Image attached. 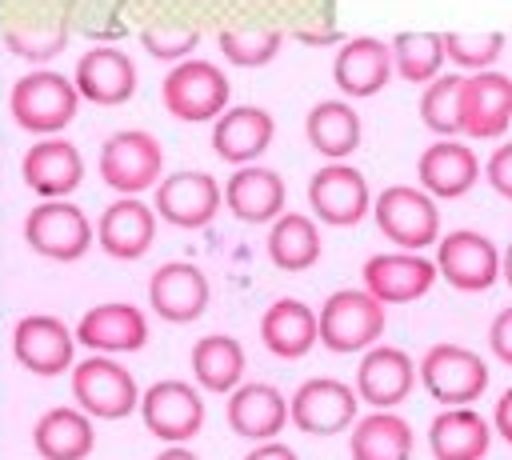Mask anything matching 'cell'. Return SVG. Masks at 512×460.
Masks as SVG:
<instances>
[{"instance_id":"6da1fadb","label":"cell","mask_w":512,"mask_h":460,"mask_svg":"<svg viewBox=\"0 0 512 460\" xmlns=\"http://www.w3.org/2000/svg\"><path fill=\"white\" fill-rule=\"evenodd\" d=\"M320 344L328 352H368L384 336V304L368 288H340L320 304Z\"/></svg>"},{"instance_id":"7a4b0ae2","label":"cell","mask_w":512,"mask_h":460,"mask_svg":"<svg viewBox=\"0 0 512 460\" xmlns=\"http://www.w3.org/2000/svg\"><path fill=\"white\" fill-rule=\"evenodd\" d=\"M76 108H80V92L60 72H28L8 92L12 120L24 132H36V136H52V132L68 128Z\"/></svg>"},{"instance_id":"3957f363","label":"cell","mask_w":512,"mask_h":460,"mask_svg":"<svg viewBox=\"0 0 512 460\" xmlns=\"http://www.w3.org/2000/svg\"><path fill=\"white\" fill-rule=\"evenodd\" d=\"M420 384L444 408H472L488 392V364L464 344H432L420 356Z\"/></svg>"},{"instance_id":"277c9868","label":"cell","mask_w":512,"mask_h":460,"mask_svg":"<svg viewBox=\"0 0 512 460\" xmlns=\"http://www.w3.org/2000/svg\"><path fill=\"white\" fill-rule=\"evenodd\" d=\"M376 228L384 240H392L400 252H424L428 244H440V208L424 188L392 184L372 204Z\"/></svg>"},{"instance_id":"5b68a950","label":"cell","mask_w":512,"mask_h":460,"mask_svg":"<svg viewBox=\"0 0 512 460\" xmlns=\"http://www.w3.org/2000/svg\"><path fill=\"white\" fill-rule=\"evenodd\" d=\"M228 96H232L228 76L212 60H180L160 84L164 112L188 124L220 120L228 112Z\"/></svg>"},{"instance_id":"8992f818","label":"cell","mask_w":512,"mask_h":460,"mask_svg":"<svg viewBox=\"0 0 512 460\" xmlns=\"http://www.w3.org/2000/svg\"><path fill=\"white\" fill-rule=\"evenodd\" d=\"M160 172H164V148L152 132L124 128V132H112L100 148V176L108 188H116L124 196L156 188Z\"/></svg>"},{"instance_id":"52a82bcc","label":"cell","mask_w":512,"mask_h":460,"mask_svg":"<svg viewBox=\"0 0 512 460\" xmlns=\"http://www.w3.org/2000/svg\"><path fill=\"white\" fill-rule=\"evenodd\" d=\"M436 268L456 292H484L496 284V276H504V252H496V244L484 232L456 228V232L440 236Z\"/></svg>"},{"instance_id":"ba28073f","label":"cell","mask_w":512,"mask_h":460,"mask_svg":"<svg viewBox=\"0 0 512 460\" xmlns=\"http://www.w3.org/2000/svg\"><path fill=\"white\" fill-rule=\"evenodd\" d=\"M72 396L96 420H120L132 408H140V388L132 372L108 356H88L72 368Z\"/></svg>"},{"instance_id":"9c48e42d","label":"cell","mask_w":512,"mask_h":460,"mask_svg":"<svg viewBox=\"0 0 512 460\" xmlns=\"http://www.w3.org/2000/svg\"><path fill=\"white\" fill-rule=\"evenodd\" d=\"M356 388L336 380V376H312L304 380L292 400H288V412H292V424L308 436H336L344 428H352L360 416H356Z\"/></svg>"},{"instance_id":"30bf717a","label":"cell","mask_w":512,"mask_h":460,"mask_svg":"<svg viewBox=\"0 0 512 460\" xmlns=\"http://www.w3.org/2000/svg\"><path fill=\"white\" fill-rule=\"evenodd\" d=\"M72 348L76 332L52 312H28L12 328V356L32 376H60L72 368Z\"/></svg>"},{"instance_id":"8fae6325","label":"cell","mask_w":512,"mask_h":460,"mask_svg":"<svg viewBox=\"0 0 512 460\" xmlns=\"http://www.w3.org/2000/svg\"><path fill=\"white\" fill-rule=\"evenodd\" d=\"M24 240L32 252L48 260H80L92 244V224L88 216L68 204V200H44L28 212L24 220Z\"/></svg>"},{"instance_id":"7c38bea8","label":"cell","mask_w":512,"mask_h":460,"mask_svg":"<svg viewBox=\"0 0 512 460\" xmlns=\"http://www.w3.org/2000/svg\"><path fill=\"white\" fill-rule=\"evenodd\" d=\"M140 416L156 440L184 444L204 428V400L188 380H156L140 396Z\"/></svg>"},{"instance_id":"4fadbf2b","label":"cell","mask_w":512,"mask_h":460,"mask_svg":"<svg viewBox=\"0 0 512 460\" xmlns=\"http://www.w3.org/2000/svg\"><path fill=\"white\" fill-rule=\"evenodd\" d=\"M360 276H364V288L380 304H412V300H420L436 284L440 268H436V260H428L420 252H400L396 248V252L368 256Z\"/></svg>"},{"instance_id":"5bb4252c","label":"cell","mask_w":512,"mask_h":460,"mask_svg":"<svg viewBox=\"0 0 512 460\" xmlns=\"http://www.w3.org/2000/svg\"><path fill=\"white\" fill-rule=\"evenodd\" d=\"M416 380H420V364H412V356L404 348L376 344L364 352V360L356 368V396L364 404H372L376 412H392L396 404H404L412 396Z\"/></svg>"},{"instance_id":"9a60e30c","label":"cell","mask_w":512,"mask_h":460,"mask_svg":"<svg viewBox=\"0 0 512 460\" xmlns=\"http://www.w3.org/2000/svg\"><path fill=\"white\" fill-rule=\"evenodd\" d=\"M368 204H376V200L368 196L364 172H356L352 164H324L308 180V208L332 228L360 224L368 216Z\"/></svg>"},{"instance_id":"2e32d148","label":"cell","mask_w":512,"mask_h":460,"mask_svg":"<svg viewBox=\"0 0 512 460\" xmlns=\"http://www.w3.org/2000/svg\"><path fill=\"white\" fill-rule=\"evenodd\" d=\"M512 124V76L504 72H476L464 76L460 88V128L472 140H496Z\"/></svg>"},{"instance_id":"e0dca14e","label":"cell","mask_w":512,"mask_h":460,"mask_svg":"<svg viewBox=\"0 0 512 460\" xmlns=\"http://www.w3.org/2000/svg\"><path fill=\"white\" fill-rule=\"evenodd\" d=\"M148 304L168 324H188L208 308V276L188 260H168L148 280Z\"/></svg>"},{"instance_id":"ac0fdd59","label":"cell","mask_w":512,"mask_h":460,"mask_svg":"<svg viewBox=\"0 0 512 460\" xmlns=\"http://www.w3.org/2000/svg\"><path fill=\"white\" fill-rule=\"evenodd\" d=\"M224 192L208 172H172L156 184V212L160 220L176 224V228H204L216 208H220Z\"/></svg>"},{"instance_id":"d6986e66","label":"cell","mask_w":512,"mask_h":460,"mask_svg":"<svg viewBox=\"0 0 512 460\" xmlns=\"http://www.w3.org/2000/svg\"><path fill=\"white\" fill-rule=\"evenodd\" d=\"M72 84L84 100L100 104V108H116L124 100H132L136 92V64L128 52L120 48H88L80 60H76V72H72Z\"/></svg>"},{"instance_id":"ffe728a7","label":"cell","mask_w":512,"mask_h":460,"mask_svg":"<svg viewBox=\"0 0 512 460\" xmlns=\"http://www.w3.org/2000/svg\"><path fill=\"white\" fill-rule=\"evenodd\" d=\"M396 64H392V44L376 40V36H352L336 60H332V80L344 96L352 100H364V96H376L388 80H392Z\"/></svg>"},{"instance_id":"44dd1931","label":"cell","mask_w":512,"mask_h":460,"mask_svg":"<svg viewBox=\"0 0 512 460\" xmlns=\"http://www.w3.org/2000/svg\"><path fill=\"white\" fill-rule=\"evenodd\" d=\"M224 416H228V428H232L236 436L256 440V444L276 440V432L292 420L284 392H280V388H272V384H264V380L240 384V388L228 396Z\"/></svg>"},{"instance_id":"7402d4cb","label":"cell","mask_w":512,"mask_h":460,"mask_svg":"<svg viewBox=\"0 0 512 460\" xmlns=\"http://www.w3.org/2000/svg\"><path fill=\"white\" fill-rule=\"evenodd\" d=\"M416 176H420V188L432 200H456L480 180V160L460 140H436L420 152Z\"/></svg>"},{"instance_id":"603a6c76","label":"cell","mask_w":512,"mask_h":460,"mask_svg":"<svg viewBox=\"0 0 512 460\" xmlns=\"http://www.w3.org/2000/svg\"><path fill=\"white\" fill-rule=\"evenodd\" d=\"M284 200H288V192H284L280 172L260 168V164L236 168L224 184V204L244 224H268V220L276 224L284 216Z\"/></svg>"},{"instance_id":"cb8c5ba5","label":"cell","mask_w":512,"mask_h":460,"mask_svg":"<svg viewBox=\"0 0 512 460\" xmlns=\"http://www.w3.org/2000/svg\"><path fill=\"white\" fill-rule=\"evenodd\" d=\"M156 236V208L140 204L136 196H120L100 212L96 244L116 260H140Z\"/></svg>"},{"instance_id":"d4e9b609","label":"cell","mask_w":512,"mask_h":460,"mask_svg":"<svg viewBox=\"0 0 512 460\" xmlns=\"http://www.w3.org/2000/svg\"><path fill=\"white\" fill-rule=\"evenodd\" d=\"M20 176H24V184H28L36 196L60 200V196H68V192L84 180V160H80L76 144L48 136V140H40V144H32V148L24 152Z\"/></svg>"},{"instance_id":"484cf974","label":"cell","mask_w":512,"mask_h":460,"mask_svg":"<svg viewBox=\"0 0 512 460\" xmlns=\"http://www.w3.org/2000/svg\"><path fill=\"white\" fill-rule=\"evenodd\" d=\"M76 340L92 352H136L148 340V320L136 304H96L80 316Z\"/></svg>"},{"instance_id":"4316f807","label":"cell","mask_w":512,"mask_h":460,"mask_svg":"<svg viewBox=\"0 0 512 460\" xmlns=\"http://www.w3.org/2000/svg\"><path fill=\"white\" fill-rule=\"evenodd\" d=\"M260 340L272 356L280 360H300L312 352V344L320 340V316L296 300V296H280L264 308L260 316Z\"/></svg>"},{"instance_id":"83f0119b","label":"cell","mask_w":512,"mask_h":460,"mask_svg":"<svg viewBox=\"0 0 512 460\" xmlns=\"http://www.w3.org/2000/svg\"><path fill=\"white\" fill-rule=\"evenodd\" d=\"M492 448V420L476 408H444L428 424L432 460H484Z\"/></svg>"},{"instance_id":"f1b7e54d","label":"cell","mask_w":512,"mask_h":460,"mask_svg":"<svg viewBox=\"0 0 512 460\" xmlns=\"http://www.w3.org/2000/svg\"><path fill=\"white\" fill-rule=\"evenodd\" d=\"M272 116L256 104H240V108H228L216 124H212V152L228 164H252L268 144H272Z\"/></svg>"},{"instance_id":"f546056e","label":"cell","mask_w":512,"mask_h":460,"mask_svg":"<svg viewBox=\"0 0 512 460\" xmlns=\"http://www.w3.org/2000/svg\"><path fill=\"white\" fill-rule=\"evenodd\" d=\"M32 444L40 460H88L96 448L92 416L84 408H48L32 428Z\"/></svg>"},{"instance_id":"4dcf8cb0","label":"cell","mask_w":512,"mask_h":460,"mask_svg":"<svg viewBox=\"0 0 512 460\" xmlns=\"http://www.w3.org/2000/svg\"><path fill=\"white\" fill-rule=\"evenodd\" d=\"M412 424L396 412H368L348 432L352 460H412Z\"/></svg>"},{"instance_id":"1f68e13d","label":"cell","mask_w":512,"mask_h":460,"mask_svg":"<svg viewBox=\"0 0 512 460\" xmlns=\"http://www.w3.org/2000/svg\"><path fill=\"white\" fill-rule=\"evenodd\" d=\"M304 136L320 156H328L332 164H344V156L360 148V116L344 100H320L304 120Z\"/></svg>"},{"instance_id":"d6a6232c","label":"cell","mask_w":512,"mask_h":460,"mask_svg":"<svg viewBox=\"0 0 512 460\" xmlns=\"http://www.w3.org/2000/svg\"><path fill=\"white\" fill-rule=\"evenodd\" d=\"M192 376L204 392H236L244 376V348L236 336L212 332L192 344Z\"/></svg>"},{"instance_id":"836d02e7","label":"cell","mask_w":512,"mask_h":460,"mask_svg":"<svg viewBox=\"0 0 512 460\" xmlns=\"http://www.w3.org/2000/svg\"><path fill=\"white\" fill-rule=\"evenodd\" d=\"M268 260L280 272H304L320 260V228L304 212H284L268 232Z\"/></svg>"},{"instance_id":"e575fe53","label":"cell","mask_w":512,"mask_h":460,"mask_svg":"<svg viewBox=\"0 0 512 460\" xmlns=\"http://www.w3.org/2000/svg\"><path fill=\"white\" fill-rule=\"evenodd\" d=\"M392 64L408 84H432L444 64V32H400L392 40Z\"/></svg>"},{"instance_id":"d590c367","label":"cell","mask_w":512,"mask_h":460,"mask_svg":"<svg viewBox=\"0 0 512 460\" xmlns=\"http://www.w3.org/2000/svg\"><path fill=\"white\" fill-rule=\"evenodd\" d=\"M460 88H464V76L448 72V76H436L424 92H420V120L424 128H432L436 136L452 140L460 128Z\"/></svg>"},{"instance_id":"8d00e7d4","label":"cell","mask_w":512,"mask_h":460,"mask_svg":"<svg viewBox=\"0 0 512 460\" xmlns=\"http://www.w3.org/2000/svg\"><path fill=\"white\" fill-rule=\"evenodd\" d=\"M280 40L284 36L276 28H224L220 52L240 68H260L280 52Z\"/></svg>"},{"instance_id":"74e56055","label":"cell","mask_w":512,"mask_h":460,"mask_svg":"<svg viewBox=\"0 0 512 460\" xmlns=\"http://www.w3.org/2000/svg\"><path fill=\"white\" fill-rule=\"evenodd\" d=\"M504 52V36L500 32H480V36H468V32H444V56L456 60L460 68H476V72H488V64Z\"/></svg>"},{"instance_id":"f35d334b","label":"cell","mask_w":512,"mask_h":460,"mask_svg":"<svg viewBox=\"0 0 512 460\" xmlns=\"http://www.w3.org/2000/svg\"><path fill=\"white\" fill-rule=\"evenodd\" d=\"M4 44L12 48V56H24V60H48L56 56L64 44H68V28H52V32H20V28H8L4 32Z\"/></svg>"},{"instance_id":"ab89813d","label":"cell","mask_w":512,"mask_h":460,"mask_svg":"<svg viewBox=\"0 0 512 460\" xmlns=\"http://www.w3.org/2000/svg\"><path fill=\"white\" fill-rule=\"evenodd\" d=\"M140 44L160 60H180L200 44V32L196 28H144Z\"/></svg>"},{"instance_id":"60d3db41","label":"cell","mask_w":512,"mask_h":460,"mask_svg":"<svg viewBox=\"0 0 512 460\" xmlns=\"http://www.w3.org/2000/svg\"><path fill=\"white\" fill-rule=\"evenodd\" d=\"M484 180L492 184L496 196L512 200V140L492 148V156H488V164H484Z\"/></svg>"},{"instance_id":"b9f144b4","label":"cell","mask_w":512,"mask_h":460,"mask_svg":"<svg viewBox=\"0 0 512 460\" xmlns=\"http://www.w3.org/2000/svg\"><path fill=\"white\" fill-rule=\"evenodd\" d=\"M488 348H492V356L500 364L512 368V304L492 316V324H488Z\"/></svg>"},{"instance_id":"7bdbcfd3","label":"cell","mask_w":512,"mask_h":460,"mask_svg":"<svg viewBox=\"0 0 512 460\" xmlns=\"http://www.w3.org/2000/svg\"><path fill=\"white\" fill-rule=\"evenodd\" d=\"M492 428H496V436H500L504 444H512V388L500 392V400H496V408H492Z\"/></svg>"},{"instance_id":"ee69618b","label":"cell","mask_w":512,"mask_h":460,"mask_svg":"<svg viewBox=\"0 0 512 460\" xmlns=\"http://www.w3.org/2000/svg\"><path fill=\"white\" fill-rule=\"evenodd\" d=\"M244 460H300V456H296L288 444H280V440H264V444H256Z\"/></svg>"},{"instance_id":"f6af8a7d","label":"cell","mask_w":512,"mask_h":460,"mask_svg":"<svg viewBox=\"0 0 512 460\" xmlns=\"http://www.w3.org/2000/svg\"><path fill=\"white\" fill-rule=\"evenodd\" d=\"M156 460H200L192 448H184V444H172V448H164Z\"/></svg>"},{"instance_id":"bcb514c9","label":"cell","mask_w":512,"mask_h":460,"mask_svg":"<svg viewBox=\"0 0 512 460\" xmlns=\"http://www.w3.org/2000/svg\"><path fill=\"white\" fill-rule=\"evenodd\" d=\"M504 284L512 288V244L504 248Z\"/></svg>"}]
</instances>
